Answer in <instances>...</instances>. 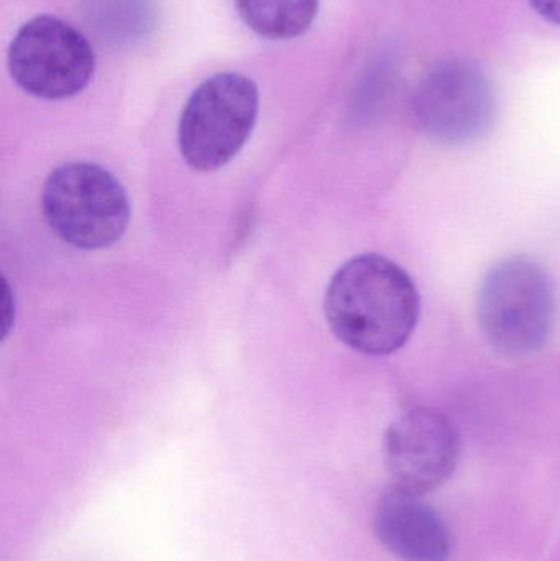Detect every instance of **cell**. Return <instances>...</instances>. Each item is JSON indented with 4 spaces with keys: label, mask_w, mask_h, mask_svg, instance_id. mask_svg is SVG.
Masks as SVG:
<instances>
[{
    "label": "cell",
    "mask_w": 560,
    "mask_h": 561,
    "mask_svg": "<svg viewBox=\"0 0 560 561\" xmlns=\"http://www.w3.org/2000/svg\"><path fill=\"white\" fill-rule=\"evenodd\" d=\"M459 455L460 438L453 422L431 409L404 412L385 434V465L393 486L416 496L446 483Z\"/></svg>",
    "instance_id": "cell-7"
},
{
    "label": "cell",
    "mask_w": 560,
    "mask_h": 561,
    "mask_svg": "<svg viewBox=\"0 0 560 561\" xmlns=\"http://www.w3.org/2000/svg\"><path fill=\"white\" fill-rule=\"evenodd\" d=\"M43 214L49 229L79 250L117 243L130 222L124 186L104 168L72 161L56 168L43 187Z\"/></svg>",
    "instance_id": "cell-3"
},
{
    "label": "cell",
    "mask_w": 560,
    "mask_h": 561,
    "mask_svg": "<svg viewBox=\"0 0 560 561\" xmlns=\"http://www.w3.org/2000/svg\"><path fill=\"white\" fill-rule=\"evenodd\" d=\"M242 22L273 42L298 38L311 28L319 0H233Z\"/></svg>",
    "instance_id": "cell-9"
},
{
    "label": "cell",
    "mask_w": 560,
    "mask_h": 561,
    "mask_svg": "<svg viewBox=\"0 0 560 561\" xmlns=\"http://www.w3.org/2000/svg\"><path fill=\"white\" fill-rule=\"evenodd\" d=\"M477 316L493 350L508 356L532 355L548 343L555 327V284L535 260H502L482 280Z\"/></svg>",
    "instance_id": "cell-2"
},
{
    "label": "cell",
    "mask_w": 560,
    "mask_h": 561,
    "mask_svg": "<svg viewBox=\"0 0 560 561\" xmlns=\"http://www.w3.org/2000/svg\"><path fill=\"white\" fill-rule=\"evenodd\" d=\"M324 313L332 333L348 348L391 355L416 329L420 294L401 266L367 253L348 260L332 276Z\"/></svg>",
    "instance_id": "cell-1"
},
{
    "label": "cell",
    "mask_w": 560,
    "mask_h": 561,
    "mask_svg": "<svg viewBox=\"0 0 560 561\" xmlns=\"http://www.w3.org/2000/svg\"><path fill=\"white\" fill-rule=\"evenodd\" d=\"M414 121L431 140L466 147L482 140L495 121L492 82L464 58L447 59L423 79L413 101Z\"/></svg>",
    "instance_id": "cell-6"
},
{
    "label": "cell",
    "mask_w": 560,
    "mask_h": 561,
    "mask_svg": "<svg viewBox=\"0 0 560 561\" xmlns=\"http://www.w3.org/2000/svg\"><path fill=\"white\" fill-rule=\"evenodd\" d=\"M259 108V88L249 76L219 72L197 85L178 127L187 167L201 173L226 167L252 135Z\"/></svg>",
    "instance_id": "cell-4"
},
{
    "label": "cell",
    "mask_w": 560,
    "mask_h": 561,
    "mask_svg": "<svg viewBox=\"0 0 560 561\" xmlns=\"http://www.w3.org/2000/svg\"><path fill=\"white\" fill-rule=\"evenodd\" d=\"M9 71L26 94L59 101L88 88L95 53L71 23L53 15L33 16L10 43Z\"/></svg>",
    "instance_id": "cell-5"
},
{
    "label": "cell",
    "mask_w": 560,
    "mask_h": 561,
    "mask_svg": "<svg viewBox=\"0 0 560 561\" xmlns=\"http://www.w3.org/2000/svg\"><path fill=\"white\" fill-rule=\"evenodd\" d=\"M529 3L542 19L560 26V0H529Z\"/></svg>",
    "instance_id": "cell-10"
},
{
    "label": "cell",
    "mask_w": 560,
    "mask_h": 561,
    "mask_svg": "<svg viewBox=\"0 0 560 561\" xmlns=\"http://www.w3.org/2000/svg\"><path fill=\"white\" fill-rule=\"evenodd\" d=\"M378 542L401 561H449L453 537L423 497L391 486L375 507Z\"/></svg>",
    "instance_id": "cell-8"
}]
</instances>
